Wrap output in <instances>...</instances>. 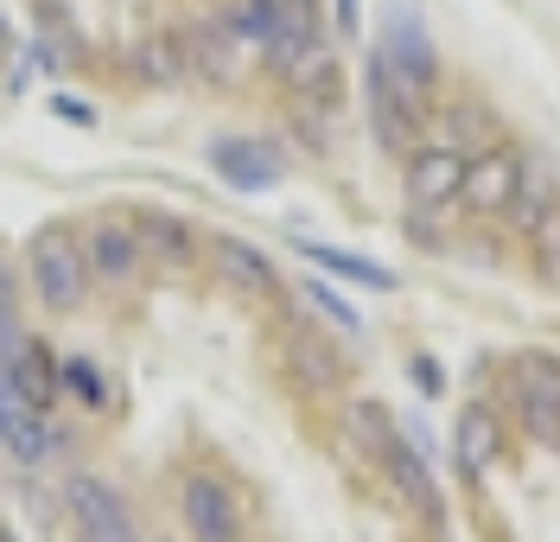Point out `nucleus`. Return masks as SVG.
<instances>
[{"label": "nucleus", "instance_id": "c85d7f7f", "mask_svg": "<svg viewBox=\"0 0 560 542\" xmlns=\"http://www.w3.org/2000/svg\"><path fill=\"white\" fill-rule=\"evenodd\" d=\"M408 377H415V390H420V396H446V364H440V358L415 351V358H408Z\"/></svg>", "mask_w": 560, "mask_h": 542}, {"label": "nucleus", "instance_id": "1a4fd4ad", "mask_svg": "<svg viewBox=\"0 0 560 542\" xmlns=\"http://www.w3.org/2000/svg\"><path fill=\"white\" fill-rule=\"evenodd\" d=\"M65 505H70V523H77V542H140L135 510L103 472H77L65 485Z\"/></svg>", "mask_w": 560, "mask_h": 542}, {"label": "nucleus", "instance_id": "20e7f679", "mask_svg": "<svg viewBox=\"0 0 560 542\" xmlns=\"http://www.w3.org/2000/svg\"><path fill=\"white\" fill-rule=\"evenodd\" d=\"M376 51H383V65L401 83H415V90H427V96H440L446 90V58H440V45H433V26L420 20L415 0H388L383 7V26H376V38H370Z\"/></svg>", "mask_w": 560, "mask_h": 542}, {"label": "nucleus", "instance_id": "5701e85b", "mask_svg": "<svg viewBox=\"0 0 560 542\" xmlns=\"http://www.w3.org/2000/svg\"><path fill=\"white\" fill-rule=\"evenodd\" d=\"M135 77L160 83V90L185 83V77H191V65H185V45H178V33H147V38H140V45H135Z\"/></svg>", "mask_w": 560, "mask_h": 542}, {"label": "nucleus", "instance_id": "412c9836", "mask_svg": "<svg viewBox=\"0 0 560 542\" xmlns=\"http://www.w3.org/2000/svg\"><path fill=\"white\" fill-rule=\"evenodd\" d=\"M293 250L306 255L313 268H325V275H338L345 288L401 293V275H395V268H383V262H370V255H357V250H338V243H313V237H293Z\"/></svg>", "mask_w": 560, "mask_h": 542}, {"label": "nucleus", "instance_id": "2eb2a0df", "mask_svg": "<svg viewBox=\"0 0 560 542\" xmlns=\"http://www.w3.org/2000/svg\"><path fill=\"white\" fill-rule=\"evenodd\" d=\"M83 255H90V281H108V288H135L147 275V250L128 217H96L83 230Z\"/></svg>", "mask_w": 560, "mask_h": 542}, {"label": "nucleus", "instance_id": "423d86ee", "mask_svg": "<svg viewBox=\"0 0 560 542\" xmlns=\"http://www.w3.org/2000/svg\"><path fill=\"white\" fill-rule=\"evenodd\" d=\"M280 370H287L300 390H313V396L345 390V351H338L331 325H313V320L280 325Z\"/></svg>", "mask_w": 560, "mask_h": 542}, {"label": "nucleus", "instance_id": "9b49d317", "mask_svg": "<svg viewBox=\"0 0 560 542\" xmlns=\"http://www.w3.org/2000/svg\"><path fill=\"white\" fill-rule=\"evenodd\" d=\"M210 173L230 185V192L261 198V192H275L287 180V153L275 141H261V135H217L210 141Z\"/></svg>", "mask_w": 560, "mask_h": 542}, {"label": "nucleus", "instance_id": "aec40b11", "mask_svg": "<svg viewBox=\"0 0 560 542\" xmlns=\"http://www.w3.org/2000/svg\"><path fill=\"white\" fill-rule=\"evenodd\" d=\"M555 211H560V166L541 160V153H528L523 180H516V198H510V211L497 217V223H503L510 237H535Z\"/></svg>", "mask_w": 560, "mask_h": 542}, {"label": "nucleus", "instance_id": "39448f33", "mask_svg": "<svg viewBox=\"0 0 560 542\" xmlns=\"http://www.w3.org/2000/svg\"><path fill=\"white\" fill-rule=\"evenodd\" d=\"M178 517L191 542H243L248 537V505L223 472H185L178 478Z\"/></svg>", "mask_w": 560, "mask_h": 542}, {"label": "nucleus", "instance_id": "0eeeda50", "mask_svg": "<svg viewBox=\"0 0 560 542\" xmlns=\"http://www.w3.org/2000/svg\"><path fill=\"white\" fill-rule=\"evenodd\" d=\"M510 460V415L497 408V402H465L453 422V466L465 485H478V478H490V472Z\"/></svg>", "mask_w": 560, "mask_h": 542}, {"label": "nucleus", "instance_id": "4be33fe9", "mask_svg": "<svg viewBox=\"0 0 560 542\" xmlns=\"http://www.w3.org/2000/svg\"><path fill=\"white\" fill-rule=\"evenodd\" d=\"M0 370H7V377H13V390H20L26 402H38V408L58 396V358H51L38 338H26V332L13 338V351L0 358Z\"/></svg>", "mask_w": 560, "mask_h": 542}, {"label": "nucleus", "instance_id": "ddd939ff", "mask_svg": "<svg viewBox=\"0 0 560 542\" xmlns=\"http://www.w3.org/2000/svg\"><path fill=\"white\" fill-rule=\"evenodd\" d=\"M383 478H388L395 505L408 510V517H420L427 530H446V492H440V472H433V460L420 453V447L408 440V434H401V447L388 453Z\"/></svg>", "mask_w": 560, "mask_h": 542}, {"label": "nucleus", "instance_id": "f03ea898", "mask_svg": "<svg viewBox=\"0 0 560 542\" xmlns=\"http://www.w3.org/2000/svg\"><path fill=\"white\" fill-rule=\"evenodd\" d=\"M433 103L440 96H427V90H415V83H401V77L388 71L376 45L363 51V122H370V141L383 147V153H415L420 135H427Z\"/></svg>", "mask_w": 560, "mask_h": 542}, {"label": "nucleus", "instance_id": "f257e3e1", "mask_svg": "<svg viewBox=\"0 0 560 542\" xmlns=\"http://www.w3.org/2000/svg\"><path fill=\"white\" fill-rule=\"evenodd\" d=\"M497 408L528 447L560 453V358L555 351H510L497 364Z\"/></svg>", "mask_w": 560, "mask_h": 542}, {"label": "nucleus", "instance_id": "dca6fc26", "mask_svg": "<svg viewBox=\"0 0 560 542\" xmlns=\"http://www.w3.org/2000/svg\"><path fill=\"white\" fill-rule=\"evenodd\" d=\"M205 262H210V275L230 293H243V300H275V288H280V268L268 262V250H255L243 237H210Z\"/></svg>", "mask_w": 560, "mask_h": 542}, {"label": "nucleus", "instance_id": "cd10ccee", "mask_svg": "<svg viewBox=\"0 0 560 542\" xmlns=\"http://www.w3.org/2000/svg\"><path fill=\"white\" fill-rule=\"evenodd\" d=\"M453 211L458 205H446V211H408V243L415 250H453V230H446Z\"/></svg>", "mask_w": 560, "mask_h": 542}, {"label": "nucleus", "instance_id": "2f4dec72", "mask_svg": "<svg viewBox=\"0 0 560 542\" xmlns=\"http://www.w3.org/2000/svg\"><path fill=\"white\" fill-rule=\"evenodd\" d=\"M0 320H13V275H7V262H0Z\"/></svg>", "mask_w": 560, "mask_h": 542}, {"label": "nucleus", "instance_id": "6e6552de", "mask_svg": "<svg viewBox=\"0 0 560 542\" xmlns=\"http://www.w3.org/2000/svg\"><path fill=\"white\" fill-rule=\"evenodd\" d=\"M420 141L433 147H453V153H465V160H478V153H490V147L503 141V122H497V108L485 103V96H471V90H440V103H433V115H427V135Z\"/></svg>", "mask_w": 560, "mask_h": 542}, {"label": "nucleus", "instance_id": "4468645a", "mask_svg": "<svg viewBox=\"0 0 560 542\" xmlns=\"http://www.w3.org/2000/svg\"><path fill=\"white\" fill-rule=\"evenodd\" d=\"M178 45H185V65H191V77H205L210 90H230V83H243L248 45L230 33V26H223V13H198V20L178 33Z\"/></svg>", "mask_w": 560, "mask_h": 542}, {"label": "nucleus", "instance_id": "c756f323", "mask_svg": "<svg viewBox=\"0 0 560 542\" xmlns=\"http://www.w3.org/2000/svg\"><path fill=\"white\" fill-rule=\"evenodd\" d=\"M51 115H58V122H70V128H96V103H83V96H65V90L51 96Z\"/></svg>", "mask_w": 560, "mask_h": 542}, {"label": "nucleus", "instance_id": "f3484780", "mask_svg": "<svg viewBox=\"0 0 560 542\" xmlns=\"http://www.w3.org/2000/svg\"><path fill=\"white\" fill-rule=\"evenodd\" d=\"M395 447H401V422H395L376 396H350L345 402V453L350 460L370 472V478H383Z\"/></svg>", "mask_w": 560, "mask_h": 542}, {"label": "nucleus", "instance_id": "7c9ffc66", "mask_svg": "<svg viewBox=\"0 0 560 542\" xmlns=\"http://www.w3.org/2000/svg\"><path fill=\"white\" fill-rule=\"evenodd\" d=\"M331 33L363 38V0H331Z\"/></svg>", "mask_w": 560, "mask_h": 542}, {"label": "nucleus", "instance_id": "9d476101", "mask_svg": "<svg viewBox=\"0 0 560 542\" xmlns=\"http://www.w3.org/2000/svg\"><path fill=\"white\" fill-rule=\"evenodd\" d=\"M523 160L528 153L516 141H497L490 153H478V160L465 166V185H458V211L478 217V223H497V217L510 211V198H516Z\"/></svg>", "mask_w": 560, "mask_h": 542}, {"label": "nucleus", "instance_id": "bb28decb", "mask_svg": "<svg viewBox=\"0 0 560 542\" xmlns=\"http://www.w3.org/2000/svg\"><path fill=\"white\" fill-rule=\"evenodd\" d=\"M523 243H528V268H535L541 281H555V288H560V211L548 217L535 237H523Z\"/></svg>", "mask_w": 560, "mask_h": 542}, {"label": "nucleus", "instance_id": "b1692460", "mask_svg": "<svg viewBox=\"0 0 560 542\" xmlns=\"http://www.w3.org/2000/svg\"><path fill=\"white\" fill-rule=\"evenodd\" d=\"M217 13H223V26L243 38L248 51H268L280 13H287V0H230V7H217Z\"/></svg>", "mask_w": 560, "mask_h": 542}, {"label": "nucleus", "instance_id": "6ab92c4d", "mask_svg": "<svg viewBox=\"0 0 560 542\" xmlns=\"http://www.w3.org/2000/svg\"><path fill=\"white\" fill-rule=\"evenodd\" d=\"M135 230H140V250H147V268H173V275H185V268H198V255H205L198 223L178 217V211H140Z\"/></svg>", "mask_w": 560, "mask_h": 542}, {"label": "nucleus", "instance_id": "f8f14e48", "mask_svg": "<svg viewBox=\"0 0 560 542\" xmlns=\"http://www.w3.org/2000/svg\"><path fill=\"white\" fill-rule=\"evenodd\" d=\"M465 166H471L465 153L433 147V141H420L415 153H401V198H408V211H446V205H458Z\"/></svg>", "mask_w": 560, "mask_h": 542}, {"label": "nucleus", "instance_id": "393cba45", "mask_svg": "<svg viewBox=\"0 0 560 542\" xmlns=\"http://www.w3.org/2000/svg\"><path fill=\"white\" fill-rule=\"evenodd\" d=\"M300 300H306L318 320L338 332V338H363V325H370V320H363V313L345 300V293L331 288V281H318V275H306V281H300Z\"/></svg>", "mask_w": 560, "mask_h": 542}, {"label": "nucleus", "instance_id": "473e14b6", "mask_svg": "<svg viewBox=\"0 0 560 542\" xmlns=\"http://www.w3.org/2000/svg\"><path fill=\"white\" fill-rule=\"evenodd\" d=\"M7 38H13V26H7V13H0V45H7Z\"/></svg>", "mask_w": 560, "mask_h": 542}, {"label": "nucleus", "instance_id": "a878e982", "mask_svg": "<svg viewBox=\"0 0 560 542\" xmlns=\"http://www.w3.org/2000/svg\"><path fill=\"white\" fill-rule=\"evenodd\" d=\"M58 390H70V396L83 402V408H108V377H103V364H90V358H65L58 364Z\"/></svg>", "mask_w": 560, "mask_h": 542}, {"label": "nucleus", "instance_id": "a211bd4d", "mask_svg": "<svg viewBox=\"0 0 560 542\" xmlns=\"http://www.w3.org/2000/svg\"><path fill=\"white\" fill-rule=\"evenodd\" d=\"M58 422H45V408L38 402H26L20 390H13V377L0 370V447L20 460V466H38L51 447H58Z\"/></svg>", "mask_w": 560, "mask_h": 542}, {"label": "nucleus", "instance_id": "7ed1b4c3", "mask_svg": "<svg viewBox=\"0 0 560 542\" xmlns=\"http://www.w3.org/2000/svg\"><path fill=\"white\" fill-rule=\"evenodd\" d=\"M26 281H33L38 307L51 313H77L90 293V255H83V230L70 223H45L26 243Z\"/></svg>", "mask_w": 560, "mask_h": 542}]
</instances>
